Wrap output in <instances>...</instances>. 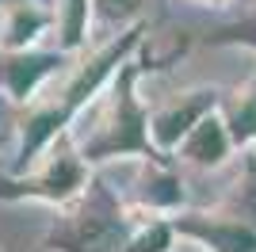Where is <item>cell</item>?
Returning <instances> with one entry per match:
<instances>
[{"instance_id": "cell-4", "label": "cell", "mask_w": 256, "mask_h": 252, "mask_svg": "<svg viewBox=\"0 0 256 252\" xmlns=\"http://www.w3.org/2000/svg\"><path fill=\"white\" fill-rule=\"evenodd\" d=\"M88 184H92V176H88V160L80 157V153H73V149L62 142V146L46 157V164L38 168V172H31V176H23V180H0V195H4V199L73 202Z\"/></svg>"}, {"instance_id": "cell-15", "label": "cell", "mask_w": 256, "mask_h": 252, "mask_svg": "<svg viewBox=\"0 0 256 252\" xmlns=\"http://www.w3.org/2000/svg\"><path fill=\"white\" fill-rule=\"evenodd\" d=\"M234 210L237 218L248 222V226H256V164L248 168V176L237 184V195H234Z\"/></svg>"}, {"instance_id": "cell-13", "label": "cell", "mask_w": 256, "mask_h": 252, "mask_svg": "<svg viewBox=\"0 0 256 252\" xmlns=\"http://www.w3.org/2000/svg\"><path fill=\"white\" fill-rule=\"evenodd\" d=\"M54 23H58V50L73 54L92 27V0H54Z\"/></svg>"}, {"instance_id": "cell-1", "label": "cell", "mask_w": 256, "mask_h": 252, "mask_svg": "<svg viewBox=\"0 0 256 252\" xmlns=\"http://www.w3.org/2000/svg\"><path fill=\"white\" fill-rule=\"evenodd\" d=\"M142 34H146V27H134V31L111 38L100 54H92L88 62L76 65L58 88H50L38 104L27 107L23 130H20V157H16V168H12V172H27V168L34 164V157L50 146V138L58 134L65 122H73V118L84 115L88 104H92V96L100 92V84H104L107 76H111V69L142 42Z\"/></svg>"}, {"instance_id": "cell-9", "label": "cell", "mask_w": 256, "mask_h": 252, "mask_svg": "<svg viewBox=\"0 0 256 252\" xmlns=\"http://www.w3.org/2000/svg\"><path fill=\"white\" fill-rule=\"evenodd\" d=\"M230 149H234V138L226 130L222 115H206L192 134L184 138V146L176 153H180V160H188L195 168H214L230 157Z\"/></svg>"}, {"instance_id": "cell-6", "label": "cell", "mask_w": 256, "mask_h": 252, "mask_svg": "<svg viewBox=\"0 0 256 252\" xmlns=\"http://www.w3.org/2000/svg\"><path fill=\"white\" fill-rule=\"evenodd\" d=\"M65 62L69 54L62 50H0V88L16 104H31Z\"/></svg>"}, {"instance_id": "cell-11", "label": "cell", "mask_w": 256, "mask_h": 252, "mask_svg": "<svg viewBox=\"0 0 256 252\" xmlns=\"http://www.w3.org/2000/svg\"><path fill=\"white\" fill-rule=\"evenodd\" d=\"M160 0H92V23L104 27V31H118L126 34L134 31L130 23H146V16L157 12Z\"/></svg>"}, {"instance_id": "cell-19", "label": "cell", "mask_w": 256, "mask_h": 252, "mask_svg": "<svg viewBox=\"0 0 256 252\" xmlns=\"http://www.w3.org/2000/svg\"><path fill=\"white\" fill-rule=\"evenodd\" d=\"M252 164H256V157H252Z\"/></svg>"}, {"instance_id": "cell-5", "label": "cell", "mask_w": 256, "mask_h": 252, "mask_svg": "<svg viewBox=\"0 0 256 252\" xmlns=\"http://www.w3.org/2000/svg\"><path fill=\"white\" fill-rule=\"evenodd\" d=\"M214 107H218V88H192V92L172 96L168 104H160L150 115V138L157 146V153L180 149L184 138L192 134L206 115H214Z\"/></svg>"}, {"instance_id": "cell-7", "label": "cell", "mask_w": 256, "mask_h": 252, "mask_svg": "<svg viewBox=\"0 0 256 252\" xmlns=\"http://www.w3.org/2000/svg\"><path fill=\"white\" fill-rule=\"evenodd\" d=\"M172 230L206 244L210 252H256V226L234 218H218V214H180L172 218Z\"/></svg>"}, {"instance_id": "cell-12", "label": "cell", "mask_w": 256, "mask_h": 252, "mask_svg": "<svg viewBox=\"0 0 256 252\" xmlns=\"http://www.w3.org/2000/svg\"><path fill=\"white\" fill-rule=\"evenodd\" d=\"M138 202L142 206H157V210H172L184 202V184L176 172L164 168V160H150L146 176L138 184Z\"/></svg>"}, {"instance_id": "cell-17", "label": "cell", "mask_w": 256, "mask_h": 252, "mask_svg": "<svg viewBox=\"0 0 256 252\" xmlns=\"http://www.w3.org/2000/svg\"><path fill=\"white\" fill-rule=\"evenodd\" d=\"M195 4H206V8H226L230 0H195Z\"/></svg>"}, {"instance_id": "cell-16", "label": "cell", "mask_w": 256, "mask_h": 252, "mask_svg": "<svg viewBox=\"0 0 256 252\" xmlns=\"http://www.w3.org/2000/svg\"><path fill=\"white\" fill-rule=\"evenodd\" d=\"M214 42H248V46H256V12L248 16V20L241 23H230V27H222L218 34H210Z\"/></svg>"}, {"instance_id": "cell-18", "label": "cell", "mask_w": 256, "mask_h": 252, "mask_svg": "<svg viewBox=\"0 0 256 252\" xmlns=\"http://www.w3.org/2000/svg\"><path fill=\"white\" fill-rule=\"evenodd\" d=\"M8 146V130H0V149Z\"/></svg>"}, {"instance_id": "cell-3", "label": "cell", "mask_w": 256, "mask_h": 252, "mask_svg": "<svg viewBox=\"0 0 256 252\" xmlns=\"http://www.w3.org/2000/svg\"><path fill=\"white\" fill-rule=\"evenodd\" d=\"M134 237V222L118 202V195L100 176H92L73 202H65L58 222L46 233L50 252H126Z\"/></svg>"}, {"instance_id": "cell-8", "label": "cell", "mask_w": 256, "mask_h": 252, "mask_svg": "<svg viewBox=\"0 0 256 252\" xmlns=\"http://www.w3.org/2000/svg\"><path fill=\"white\" fill-rule=\"evenodd\" d=\"M54 23V16L31 0H4L0 4V50H27Z\"/></svg>"}, {"instance_id": "cell-14", "label": "cell", "mask_w": 256, "mask_h": 252, "mask_svg": "<svg viewBox=\"0 0 256 252\" xmlns=\"http://www.w3.org/2000/svg\"><path fill=\"white\" fill-rule=\"evenodd\" d=\"M172 233H176V230H172V222H153V226H142V230H134L126 252H168Z\"/></svg>"}, {"instance_id": "cell-10", "label": "cell", "mask_w": 256, "mask_h": 252, "mask_svg": "<svg viewBox=\"0 0 256 252\" xmlns=\"http://www.w3.org/2000/svg\"><path fill=\"white\" fill-rule=\"evenodd\" d=\"M222 122L234 138V146H252L256 142V73L245 88H237L230 100H222Z\"/></svg>"}, {"instance_id": "cell-2", "label": "cell", "mask_w": 256, "mask_h": 252, "mask_svg": "<svg viewBox=\"0 0 256 252\" xmlns=\"http://www.w3.org/2000/svg\"><path fill=\"white\" fill-rule=\"evenodd\" d=\"M134 80H138V65H122L111 92L92 111L80 115L84 122L80 157L84 160H111L126 153H142L146 160H164L150 138V111L134 96Z\"/></svg>"}]
</instances>
